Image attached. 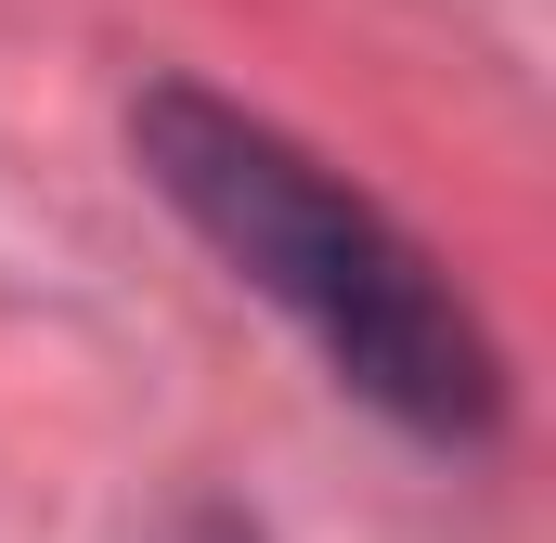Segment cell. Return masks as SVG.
<instances>
[{"label": "cell", "instance_id": "obj_1", "mask_svg": "<svg viewBox=\"0 0 556 543\" xmlns=\"http://www.w3.org/2000/svg\"><path fill=\"white\" fill-rule=\"evenodd\" d=\"M142 155L285 311H311L337 337V363L376 402H402L415 427H479L492 414V350L466 337V311L440 298V272L363 194H337L311 155H285L273 130H247L220 104H181V91L142 117Z\"/></svg>", "mask_w": 556, "mask_h": 543}]
</instances>
